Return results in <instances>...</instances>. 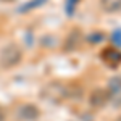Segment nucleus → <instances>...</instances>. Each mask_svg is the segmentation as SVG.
I'll return each instance as SVG.
<instances>
[{"label":"nucleus","mask_w":121,"mask_h":121,"mask_svg":"<svg viewBox=\"0 0 121 121\" xmlns=\"http://www.w3.org/2000/svg\"><path fill=\"white\" fill-rule=\"evenodd\" d=\"M102 60L108 66L116 68V66L121 65V52L116 47H107L102 50Z\"/></svg>","instance_id":"423d86ee"},{"label":"nucleus","mask_w":121,"mask_h":121,"mask_svg":"<svg viewBox=\"0 0 121 121\" xmlns=\"http://www.w3.org/2000/svg\"><path fill=\"white\" fill-rule=\"evenodd\" d=\"M3 118H5V113H3V110L0 108V121H3Z\"/></svg>","instance_id":"ddd939ff"},{"label":"nucleus","mask_w":121,"mask_h":121,"mask_svg":"<svg viewBox=\"0 0 121 121\" xmlns=\"http://www.w3.org/2000/svg\"><path fill=\"white\" fill-rule=\"evenodd\" d=\"M2 2H15V0H2Z\"/></svg>","instance_id":"2eb2a0df"},{"label":"nucleus","mask_w":121,"mask_h":121,"mask_svg":"<svg viewBox=\"0 0 121 121\" xmlns=\"http://www.w3.org/2000/svg\"><path fill=\"white\" fill-rule=\"evenodd\" d=\"M82 89L76 84H61V82H50L44 89V97L50 99L53 102H63L66 99H81Z\"/></svg>","instance_id":"f257e3e1"},{"label":"nucleus","mask_w":121,"mask_h":121,"mask_svg":"<svg viewBox=\"0 0 121 121\" xmlns=\"http://www.w3.org/2000/svg\"><path fill=\"white\" fill-rule=\"evenodd\" d=\"M44 3H47V0H31V2H28V3H24L23 7H19L18 11L19 13H28V11H31V10L42 7Z\"/></svg>","instance_id":"1a4fd4ad"},{"label":"nucleus","mask_w":121,"mask_h":121,"mask_svg":"<svg viewBox=\"0 0 121 121\" xmlns=\"http://www.w3.org/2000/svg\"><path fill=\"white\" fill-rule=\"evenodd\" d=\"M23 60V50L16 44H8L0 50V66L8 69L21 63Z\"/></svg>","instance_id":"f03ea898"},{"label":"nucleus","mask_w":121,"mask_h":121,"mask_svg":"<svg viewBox=\"0 0 121 121\" xmlns=\"http://www.w3.org/2000/svg\"><path fill=\"white\" fill-rule=\"evenodd\" d=\"M100 8L105 13H120L121 0H100Z\"/></svg>","instance_id":"6e6552de"},{"label":"nucleus","mask_w":121,"mask_h":121,"mask_svg":"<svg viewBox=\"0 0 121 121\" xmlns=\"http://www.w3.org/2000/svg\"><path fill=\"white\" fill-rule=\"evenodd\" d=\"M79 2H81V0H66L65 10H66V15H68V16H73V13H74V10H76V7H78Z\"/></svg>","instance_id":"9b49d317"},{"label":"nucleus","mask_w":121,"mask_h":121,"mask_svg":"<svg viewBox=\"0 0 121 121\" xmlns=\"http://www.w3.org/2000/svg\"><path fill=\"white\" fill-rule=\"evenodd\" d=\"M110 39H112L113 47L120 48L121 47V29H115V31L112 32V36H110Z\"/></svg>","instance_id":"9d476101"},{"label":"nucleus","mask_w":121,"mask_h":121,"mask_svg":"<svg viewBox=\"0 0 121 121\" xmlns=\"http://www.w3.org/2000/svg\"><path fill=\"white\" fill-rule=\"evenodd\" d=\"M16 115H18L19 120H23V121H36L40 116V110L32 103H24V105H21L18 108Z\"/></svg>","instance_id":"39448f33"},{"label":"nucleus","mask_w":121,"mask_h":121,"mask_svg":"<svg viewBox=\"0 0 121 121\" xmlns=\"http://www.w3.org/2000/svg\"><path fill=\"white\" fill-rule=\"evenodd\" d=\"M86 39H87L91 44H97V42L103 40V34L102 32H94V34H91V36H87Z\"/></svg>","instance_id":"f8f14e48"},{"label":"nucleus","mask_w":121,"mask_h":121,"mask_svg":"<svg viewBox=\"0 0 121 121\" xmlns=\"http://www.w3.org/2000/svg\"><path fill=\"white\" fill-rule=\"evenodd\" d=\"M108 102L112 103L115 108H121V78L115 76L108 81Z\"/></svg>","instance_id":"7ed1b4c3"},{"label":"nucleus","mask_w":121,"mask_h":121,"mask_svg":"<svg viewBox=\"0 0 121 121\" xmlns=\"http://www.w3.org/2000/svg\"><path fill=\"white\" fill-rule=\"evenodd\" d=\"M107 103H108V92H107V89L99 87V89H94L92 92H91V95H89V105L92 108L100 110Z\"/></svg>","instance_id":"20e7f679"},{"label":"nucleus","mask_w":121,"mask_h":121,"mask_svg":"<svg viewBox=\"0 0 121 121\" xmlns=\"http://www.w3.org/2000/svg\"><path fill=\"white\" fill-rule=\"evenodd\" d=\"M81 40H82V34L79 32V29H74L73 32H69V36L65 40V50L66 52L76 50L79 47V44H81Z\"/></svg>","instance_id":"0eeeda50"},{"label":"nucleus","mask_w":121,"mask_h":121,"mask_svg":"<svg viewBox=\"0 0 121 121\" xmlns=\"http://www.w3.org/2000/svg\"><path fill=\"white\" fill-rule=\"evenodd\" d=\"M115 121H121V115H120V116H118V118H116Z\"/></svg>","instance_id":"4468645a"}]
</instances>
